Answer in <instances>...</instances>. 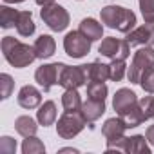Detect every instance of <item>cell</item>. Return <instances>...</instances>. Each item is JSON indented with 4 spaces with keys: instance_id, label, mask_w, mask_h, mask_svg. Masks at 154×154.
I'll return each mask as SVG.
<instances>
[{
    "instance_id": "d590c367",
    "label": "cell",
    "mask_w": 154,
    "mask_h": 154,
    "mask_svg": "<svg viewBox=\"0 0 154 154\" xmlns=\"http://www.w3.org/2000/svg\"><path fill=\"white\" fill-rule=\"evenodd\" d=\"M2 2H6V4H20L24 0H2Z\"/></svg>"
},
{
    "instance_id": "44dd1931",
    "label": "cell",
    "mask_w": 154,
    "mask_h": 154,
    "mask_svg": "<svg viewBox=\"0 0 154 154\" xmlns=\"http://www.w3.org/2000/svg\"><path fill=\"white\" fill-rule=\"evenodd\" d=\"M35 29H36V26H35L31 11H20L18 20H17V33L20 36H31L35 33Z\"/></svg>"
},
{
    "instance_id": "277c9868",
    "label": "cell",
    "mask_w": 154,
    "mask_h": 154,
    "mask_svg": "<svg viewBox=\"0 0 154 154\" xmlns=\"http://www.w3.org/2000/svg\"><path fill=\"white\" fill-rule=\"evenodd\" d=\"M85 118L82 116L80 111L76 112H63L60 118H58V123H56V132L62 140H72L74 136H78L84 127H85Z\"/></svg>"
},
{
    "instance_id": "8d00e7d4",
    "label": "cell",
    "mask_w": 154,
    "mask_h": 154,
    "mask_svg": "<svg viewBox=\"0 0 154 154\" xmlns=\"http://www.w3.org/2000/svg\"><path fill=\"white\" fill-rule=\"evenodd\" d=\"M152 120H154V112H152Z\"/></svg>"
},
{
    "instance_id": "4fadbf2b",
    "label": "cell",
    "mask_w": 154,
    "mask_h": 154,
    "mask_svg": "<svg viewBox=\"0 0 154 154\" xmlns=\"http://www.w3.org/2000/svg\"><path fill=\"white\" fill-rule=\"evenodd\" d=\"M80 112H82V116L85 118L87 125H89V127H93V123H94L98 118H102V114L105 112V102H102V100H93V98H87V100L82 103V109H80Z\"/></svg>"
},
{
    "instance_id": "d6986e66",
    "label": "cell",
    "mask_w": 154,
    "mask_h": 154,
    "mask_svg": "<svg viewBox=\"0 0 154 154\" xmlns=\"http://www.w3.org/2000/svg\"><path fill=\"white\" fill-rule=\"evenodd\" d=\"M82 98H80V93L78 89H65L63 94H62V107L65 112H76L82 109Z\"/></svg>"
},
{
    "instance_id": "cb8c5ba5",
    "label": "cell",
    "mask_w": 154,
    "mask_h": 154,
    "mask_svg": "<svg viewBox=\"0 0 154 154\" xmlns=\"http://www.w3.org/2000/svg\"><path fill=\"white\" fill-rule=\"evenodd\" d=\"M18 15H20V11L13 9L9 6H2V8H0V27H2V29L17 27Z\"/></svg>"
},
{
    "instance_id": "6da1fadb",
    "label": "cell",
    "mask_w": 154,
    "mask_h": 154,
    "mask_svg": "<svg viewBox=\"0 0 154 154\" xmlns=\"http://www.w3.org/2000/svg\"><path fill=\"white\" fill-rule=\"evenodd\" d=\"M2 53H4V58L8 60V63L17 67V69L27 67L36 60L35 47L20 42L15 36H4L2 38Z\"/></svg>"
},
{
    "instance_id": "7c38bea8",
    "label": "cell",
    "mask_w": 154,
    "mask_h": 154,
    "mask_svg": "<svg viewBox=\"0 0 154 154\" xmlns=\"http://www.w3.org/2000/svg\"><path fill=\"white\" fill-rule=\"evenodd\" d=\"M18 105L24 109H36L42 103V93L35 87V85H24L18 91Z\"/></svg>"
},
{
    "instance_id": "603a6c76",
    "label": "cell",
    "mask_w": 154,
    "mask_h": 154,
    "mask_svg": "<svg viewBox=\"0 0 154 154\" xmlns=\"http://www.w3.org/2000/svg\"><path fill=\"white\" fill-rule=\"evenodd\" d=\"M127 152L129 154H150V147L147 145V136H141V134L129 136Z\"/></svg>"
},
{
    "instance_id": "83f0119b",
    "label": "cell",
    "mask_w": 154,
    "mask_h": 154,
    "mask_svg": "<svg viewBox=\"0 0 154 154\" xmlns=\"http://www.w3.org/2000/svg\"><path fill=\"white\" fill-rule=\"evenodd\" d=\"M140 85L145 93L152 94L154 93V67L147 69L143 74H141V78H140Z\"/></svg>"
},
{
    "instance_id": "ac0fdd59",
    "label": "cell",
    "mask_w": 154,
    "mask_h": 154,
    "mask_svg": "<svg viewBox=\"0 0 154 154\" xmlns=\"http://www.w3.org/2000/svg\"><path fill=\"white\" fill-rule=\"evenodd\" d=\"M36 120L40 125L49 127L56 122V103L53 100H47L40 105V109L36 111Z\"/></svg>"
},
{
    "instance_id": "9c48e42d",
    "label": "cell",
    "mask_w": 154,
    "mask_h": 154,
    "mask_svg": "<svg viewBox=\"0 0 154 154\" xmlns=\"http://www.w3.org/2000/svg\"><path fill=\"white\" fill-rule=\"evenodd\" d=\"M127 42L131 45H150L154 47V20H147L143 26L134 27L127 33Z\"/></svg>"
},
{
    "instance_id": "d6a6232c",
    "label": "cell",
    "mask_w": 154,
    "mask_h": 154,
    "mask_svg": "<svg viewBox=\"0 0 154 154\" xmlns=\"http://www.w3.org/2000/svg\"><path fill=\"white\" fill-rule=\"evenodd\" d=\"M0 150L6 152V154L15 152V150H17V141H15L13 138H9V136H4L2 140H0Z\"/></svg>"
},
{
    "instance_id": "7a4b0ae2",
    "label": "cell",
    "mask_w": 154,
    "mask_h": 154,
    "mask_svg": "<svg viewBox=\"0 0 154 154\" xmlns=\"http://www.w3.org/2000/svg\"><path fill=\"white\" fill-rule=\"evenodd\" d=\"M102 24H105L111 29H118L122 33H131L136 26V15L122 6H105L100 11Z\"/></svg>"
},
{
    "instance_id": "8992f818",
    "label": "cell",
    "mask_w": 154,
    "mask_h": 154,
    "mask_svg": "<svg viewBox=\"0 0 154 154\" xmlns=\"http://www.w3.org/2000/svg\"><path fill=\"white\" fill-rule=\"evenodd\" d=\"M63 69H65V63H62V62L44 63L35 71V80L47 93V91H51L53 85H60V78H62Z\"/></svg>"
},
{
    "instance_id": "e575fe53",
    "label": "cell",
    "mask_w": 154,
    "mask_h": 154,
    "mask_svg": "<svg viewBox=\"0 0 154 154\" xmlns=\"http://www.w3.org/2000/svg\"><path fill=\"white\" fill-rule=\"evenodd\" d=\"M35 2H36L38 6H49V4L54 2V0H35Z\"/></svg>"
},
{
    "instance_id": "30bf717a",
    "label": "cell",
    "mask_w": 154,
    "mask_h": 154,
    "mask_svg": "<svg viewBox=\"0 0 154 154\" xmlns=\"http://www.w3.org/2000/svg\"><path fill=\"white\" fill-rule=\"evenodd\" d=\"M84 84H87V76L84 71V65H65L62 78H60V85L63 89H78Z\"/></svg>"
},
{
    "instance_id": "484cf974",
    "label": "cell",
    "mask_w": 154,
    "mask_h": 154,
    "mask_svg": "<svg viewBox=\"0 0 154 154\" xmlns=\"http://www.w3.org/2000/svg\"><path fill=\"white\" fill-rule=\"evenodd\" d=\"M107 93H109V89H107L105 82H89L87 84V98L105 102Z\"/></svg>"
},
{
    "instance_id": "ba28073f",
    "label": "cell",
    "mask_w": 154,
    "mask_h": 154,
    "mask_svg": "<svg viewBox=\"0 0 154 154\" xmlns=\"http://www.w3.org/2000/svg\"><path fill=\"white\" fill-rule=\"evenodd\" d=\"M98 53L105 58H111V60H127L129 54H131V44L125 40H120V38H114V36H107L102 40L100 47H98Z\"/></svg>"
},
{
    "instance_id": "f1b7e54d",
    "label": "cell",
    "mask_w": 154,
    "mask_h": 154,
    "mask_svg": "<svg viewBox=\"0 0 154 154\" xmlns=\"http://www.w3.org/2000/svg\"><path fill=\"white\" fill-rule=\"evenodd\" d=\"M0 87H2V100H8L15 89V82L9 74H0Z\"/></svg>"
},
{
    "instance_id": "ffe728a7",
    "label": "cell",
    "mask_w": 154,
    "mask_h": 154,
    "mask_svg": "<svg viewBox=\"0 0 154 154\" xmlns=\"http://www.w3.org/2000/svg\"><path fill=\"white\" fill-rule=\"evenodd\" d=\"M120 118L123 120V123H125V127L127 129H134V127H138V125H141L147 118H145V114H143V111L140 109V105L136 103L134 107H131V109H127L123 114H120Z\"/></svg>"
},
{
    "instance_id": "7402d4cb",
    "label": "cell",
    "mask_w": 154,
    "mask_h": 154,
    "mask_svg": "<svg viewBox=\"0 0 154 154\" xmlns=\"http://www.w3.org/2000/svg\"><path fill=\"white\" fill-rule=\"evenodd\" d=\"M15 131H17L20 136L27 138V136H35V134H36L38 125H36V122H35L31 116H18V118L15 120Z\"/></svg>"
},
{
    "instance_id": "3957f363",
    "label": "cell",
    "mask_w": 154,
    "mask_h": 154,
    "mask_svg": "<svg viewBox=\"0 0 154 154\" xmlns=\"http://www.w3.org/2000/svg\"><path fill=\"white\" fill-rule=\"evenodd\" d=\"M154 67V49L150 45H141L136 53H134V58L131 62V67L127 71V78L131 84H140V78L141 74Z\"/></svg>"
},
{
    "instance_id": "f546056e",
    "label": "cell",
    "mask_w": 154,
    "mask_h": 154,
    "mask_svg": "<svg viewBox=\"0 0 154 154\" xmlns=\"http://www.w3.org/2000/svg\"><path fill=\"white\" fill-rule=\"evenodd\" d=\"M138 105L143 111V114H145L147 120L152 118V112H154V96H143V98H140Z\"/></svg>"
},
{
    "instance_id": "2e32d148",
    "label": "cell",
    "mask_w": 154,
    "mask_h": 154,
    "mask_svg": "<svg viewBox=\"0 0 154 154\" xmlns=\"http://www.w3.org/2000/svg\"><path fill=\"white\" fill-rule=\"evenodd\" d=\"M125 131H127V127H125L122 118H109V120H105V123L102 127V134L107 141L120 140L125 134Z\"/></svg>"
},
{
    "instance_id": "e0dca14e",
    "label": "cell",
    "mask_w": 154,
    "mask_h": 154,
    "mask_svg": "<svg viewBox=\"0 0 154 154\" xmlns=\"http://www.w3.org/2000/svg\"><path fill=\"white\" fill-rule=\"evenodd\" d=\"M78 31H82L91 42L102 40V36H103V26H102L98 20H94V18H84V20L80 22Z\"/></svg>"
},
{
    "instance_id": "4dcf8cb0",
    "label": "cell",
    "mask_w": 154,
    "mask_h": 154,
    "mask_svg": "<svg viewBox=\"0 0 154 154\" xmlns=\"http://www.w3.org/2000/svg\"><path fill=\"white\" fill-rule=\"evenodd\" d=\"M140 2V9H141V15L147 20H154V0H138Z\"/></svg>"
},
{
    "instance_id": "52a82bcc",
    "label": "cell",
    "mask_w": 154,
    "mask_h": 154,
    "mask_svg": "<svg viewBox=\"0 0 154 154\" xmlns=\"http://www.w3.org/2000/svg\"><path fill=\"white\" fill-rule=\"evenodd\" d=\"M91 44L82 31H69L63 38V49L71 58H84L91 51Z\"/></svg>"
},
{
    "instance_id": "1f68e13d",
    "label": "cell",
    "mask_w": 154,
    "mask_h": 154,
    "mask_svg": "<svg viewBox=\"0 0 154 154\" xmlns=\"http://www.w3.org/2000/svg\"><path fill=\"white\" fill-rule=\"evenodd\" d=\"M127 141H129V136H122L120 140L107 141V150H120V152H127Z\"/></svg>"
},
{
    "instance_id": "5b68a950",
    "label": "cell",
    "mask_w": 154,
    "mask_h": 154,
    "mask_svg": "<svg viewBox=\"0 0 154 154\" xmlns=\"http://www.w3.org/2000/svg\"><path fill=\"white\" fill-rule=\"evenodd\" d=\"M40 18L44 20V24H45L51 31H56V33L63 31V29L69 26V20H71L67 9L62 8V6H58V4H54V2L49 4V6H42V9H40Z\"/></svg>"
},
{
    "instance_id": "5bb4252c",
    "label": "cell",
    "mask_w": 154,
    "mask_h": 154,
    "mask_svg": "<svg viewBox=\"0 0 154 154\" xmlns=\"http://www.w3.org/2000/svg\"><path fill=\"white\" fill-rule=\"evenodd\" d=\"M84 71H85V76H87V82H107L111 78V71H109V65L107 63H102V62H91V63H85L84 65Z\"/></svg>"
},
{
    "instance_id": "4316f807",
    "label": "cell",
    "mask_w": 154,
    "mask_h": 154,
    "mask_svg": "<svg viewBox=\"0 0 154 154\" xmlns=\"http://www.w3.org/2000/svg\"><path fill=\"white\" fill-rule=\"evenodd\" d=\"M109 71H111V80H112V82H120L123 76H125V72H127L125 60H120V58L112 60V62L109 63Z\"/></svg>"
},
{
    "instance_id": "836d02e7",
    "label": "cell",
    "mask_w": 154,
    "mask_h": 154,
    "mask_svg": "<svg viewBox=\"0 0 154 154\" xmlns=\"http://www.w3.org/2000/svg\"><path fill=\"white\" fill-rule=\"evenodd\" d=\"M145 136H147V141H149L150 145H154V125H149V127H147Z\"/></svg>"
},
{
    "instance_id": "8fae6325",
    "label": "cell",
    "mask_w": 154,
    "mask_h": 154,
    "mask_svg": "<svg viewBox=\"0 0 154 154\" xmlns=\"http://www.w3.org/2000/svg\"><path fill=\"white\" fill-rule=\"evenodd\" d=\"M136 103H138L136 93L131 91V89H127V87L118 89L116 94H114V98H112V107H114V111H116L118 114H123L127 109L134 107Z\"/></svg>"
},
{
    "instance_id": "9a60e30c",
    "label": "cell",
    "mask_w": 154,
    "mask_h": 154,
    "mask_svg": "<svg viewBox=\"0 0 154 154\" xmlns=\"http://www.w3.org/2000/svg\"><path fill=\"white\" fill-rule=\"evenodd\" d=\"M33 47H35V54H36L38 60H47V58H51L54 54L56 42H54V38L51 35H40Z\"/></svg>"
},
{
    "instance_id": "d4e9b609",
    "label": "cell",
    "mask_w": 154,
    "mask_h": 154,
    "mask_svg": "<svg viewBox=\"0 0 154 154\" xmlns=\"http://www.w3.org/2000/svg\"><path fill=\"white\" fill-rule=\"evenodd\" d=\"M22 152L24 154H42V152H45V145L40 138L27 136L22 143Z\"/></svg>"
}]
</instances>
